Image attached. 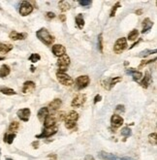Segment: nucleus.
<instances>
[{"label":"nucleus","mask_w":157,"mask_h":160,"mask_svg":"<svg viewBox=\"0 0 157 160\" xmlns=\"http://www.w3.org/2000/svg\"><path fill=\"white\" fill-rule=\"evenodd\" d=\"M56 78H57L58 81H59L61 84L65 86H71L74 84V80H73V79L70 77L69 75H67L66 73L57 72L56 73Z\"/></svg>","instance_id":"39448f33"},{"label":"nucleus","mask_w":157,"mask_h":160,"mask_svg":"<svg viewBox=\"0 0 157 160\" xmlns=\"http://www.w3.org/2000/svg\"><path fill=\"white\" fill-rule=\"evenodd\" d=\"M71 63V59L67 54H64L60 56L57 60V66L59 68V73H65L68 70V67Z\"/></svg>","instance_id":"7ed1b4c3"},{"label":"nucleus","mask_w":157,"mask_h":160,"mask_svg":"<svg viewBox=\"0 0 157 160\" xmlns=\"http://www.w3.org/2000/svg\"><path fill=\"white\" fill-rule=\"evenodd\" d=\"M136 14L138 15V16H141V15L142 14V9H140V10H137L136 11Z\"/></svg>","instance_id":"49530a36"},{"label":"nucleus","mask_w":157,"mask_h":160,"mask_svg":"<svg viewBox=\"0 0 157 160\" xmlns=\"http://www.w3.org/2000/svg\"><path fill=\"white\" fill-rule=\"evenodd\" d=\"M61 105H62V101H61V99L55 98L49 104L48 110L51 111V112H54V111H57L58 109H59V108L61 107Z\"/></svg>","instance_id":"2eb2a0df"},{"label":"nucleus","mask_w":157,"mask_h":160,"mask_svg":"<svg viewBox=\"0 0 157 160\" xmlns=\"http://www.w3.org/2000/svg\"><path fill=\"white\" fill-rule=\"evenodd\" d=\"M126 48H127V39L124 37H121L116 40V42L115 43L113 51H115L116 54H121V52H123Z\"/></svg>","instance_id":"20e7f679"},{"label":"nucleus","mask_w":157,"mask_h":160,"mask_svg":"<svg viewBox=\"0 0 157 160\" xmlns=\"http://www.w3.org/2000/svg\"><path fill=\"white\" fill-rule=\"evenodd\" d=\"M15 138H16V134H15V133L5 134V136H4V142L7 143V144H9V145H11L12 143H13Z\"/></svg>","instance_id":"bb28decb"},{"label":"nucleus","mask_w":157,"mask_h":160,"mask_svg":"<svg viewBox=\"0 0 157 160\" xmlns=\"http://www.w3.org/2000/svg\"><path fill=\"white\" fill-rule=\"evenodd\" d=\"M46 17H47V19H54L55 17V14L52 13V12H47Z\"/></svg>","instance_id":"58836bf2"},{"label":"nucleus","mask_w":157,"mask_h":160,"mask_svg":"<svg viewBox=\"0 0 157 160\" xmlns=\"http://www.w3.org/2000/svg\"><path fill=\"white\" fill-rule=\"evenodd\" d=\"M35 71V68H34V66H31V72H34Z\"/></svg>","instance_id":"09e8293b"},{"label":"nucleus","mask_w":157,"mask_h":160,"mask_svg":"<svg viewBox=\"0 0 157 160\" xmlns=\"http://www.w3.org/2000/svg\"><path fill=\"white\" fill-rule=\"evenodd\" d=\"M6 160H13V159H11V158H7V159H6Z\"/></svg>","instance_id":"3c124183"},{"label":"nucleus","mask_w":157,"mask_h":160,"mask_svg":"<svg viewBox=\"0 0 157 160\" xmlns=\"http://www.w3.org/2000/svg\"><path fill=\"white\" fill-rule=\"evenodd\" d=\"M155 52H156V49H144V51L140 52L138 54V56L145 58L147 56H148V55H150L151 54H155Z\"/></svg>","instance_id":"cd10ccee"},{"label":"nucleus","mask_w":157,"mask_h":160,"mask_svg":"<svg viewBox=\"0 0 157 160\" xmlns=\"http://www.w3.org/2000/svg\"><path fill=\"white\" fill-rule=\"evenodd\" d=\"M32 12H33V6L31 5V3L28 1H23L19 7V14L22 17H26L30 15Z\"/></svg>","instance_id":"0eeeda50"},{"label":"nucleus","mask_w":157,"mask_h":160,"mask_svg":"<svg viewBox=\"0 0 157 160\" xmlns=\"http://www.w3.org/2000/svg\"><path fill=\"white\" fill-rule=\"evenodd\" d=\"M150 83H151V75L149 72H147L144 80L141 81V86L144 87V88H147Z\"/></svg>","instance_id":"412c9836"},{"label":"nucleus","mask_w":157,"mask_h":160,"mask_svg":"<svg viewBox=\"0 0 157 160\" xmlns=\"http://www.w3.org/2000/svg\"><path fill=\"white\" fill-rule=\"evenodd\" d=\"M5 59V57H2V56H0V61L1 60H4Z\"/></svg>","instance_id":"8fccbe9b"},{"label":"nucleus","mask_w":157,"mask_h":160,"mask_svg":"<svg viewBox=\"0 0 157 160\" xmlns=\"http://www.w3.org/2000/svg\"><path fill=\"white\" fill-rule=\"evenodd\" d=\"M115 111H117V112L124 113V112H125L124 105H117V106H116V108H115Z\"/></svg>","instance_id":"ea45409f"},{"label":"nucleus","mask_w":157,"mask_h":160,"mask_svg":"<svg viewBox=\"0 0 157 160\" xmlns=\"http://www.w3.org/2000/svg\"><path fill=\"white\" fill-rule=\"evenodd\" d=\"M148 142H149V144L155 145L157 144V137H156V133L153 132L148 135Z\"/></svg>","instance_id":"7c9ffc66"},{"label":"nucleus","mask_w":157,"mask_h":160,"mask_svg":"<svg viewBox=\"0 0 157 160\" xmlns=\"http://www.w3.org/2000/svg\"><path fill=\"white\" fill-rule=\"evenodd\" d=\"M17 115L20 120L26 122L29 120V118H30V115H31V111L29 110L28 108H24V109H20L17 111Z\"/></svg>","instance_id":"9d476101"},{"label":"nucleus","mask_w":157,"mask_h":160,"mask_svg":"<svg viewBox=\"0 0 157 160\" xmlns=\"http://www.w3.org/2000/svg\"><path fill=\"white\" fill-rule=\"evenodd\" d=\"M126 74H129L133 77V80L135 81H139L142 78V73L137 71L135 68H128L126 70Z\"/></svg>","instance_id":"4468645a"},{"label":"nucleus","mask_w":157,"mask_h":160,"mask_svg":"<svg viewBox=\"0 0 157 160\" xmlns=\"http://www.w3.org/2000/svg\"><path fill=\"white\" fill-rule=\"evenodd\" d=\"M11 69L7 64H3V65L0 67V78H5L10 74Z\"/></svg>","instance_id":"4be33fe9"},{"label":"nucleus","mask_w":157,"mask_h":160,"mask_svg":"<svg viewBox=\"0 0 157 160\" xmlns=\"http://www.w3.org/2000/svg\"><path fill=\"white\" fill-rule=\"evenodd\" d=\"M78 4L81 6H83V7H88L92 4V1L91 0H80V1H78Z\"/></svg>","instance_id":"e433bc0d"},{"label":"nucleus","mask_w":157,"mask_h":160,"mask_svg":"<svg viewBox=\"0 0 157 160\" xmlns=\"http://www.w3.org/2000/svg\"><path fill=\"white\" fill-rule=\"evenodd\" d=\"M32 147H33L34 148H38V147H39V142H38V141L33 142V143H32Z\"/></svg>","instance_id":"37998d69"},{"label":"nucleus","mask_w":157,"mask_h":160,"mask_svg":"<svg viewBox=\"0 0 157 160\" xmlns=\"http://www.w3.org/2000/svg\"><path fill=\"white\" fill-rule=\"evenodd\" d=\"M153 26V22H151L149 19H144V22H142V33L144 34L148 32L151 29V27Z\"/></svg>","instance_id":"6ab92c4d"},{"label":"nucleus","mask_w":157,"mask_h":160,"mask_svg":"<svg viewBox=\"0 0 157 160\" xmlns=\"http://www.w3.org/2000/svg\"><path fill=\"white\" fill-rule=\"evenodd\" d=\"M55 123H56V115H48L45 118V120H44L45 128L53 127L55 126Z\"/></svg>","instance_id":"f8f14e48"},{"label":"nucleus","mask_w":157,"mask_h":160,"mask_svg":"<svg viewBox=\"0 0 157 160\" xmlns=\"http://www.w3.org/2000/svg\"><path fill=\"white\" fill-rule=\"evenodd\" d=\"M98 49L100 52H103V34L100 33L98 36Z\"/></svg>","instance_id":"72a5a7b5"},{"label":"nucleus","mask_w":157,"mask_h":160,"mask_svg":"<svg viewBox=\"0 0 157 160\" xmlns=\"http://www.w3.org/2000/svg\"><path fill=\"white\" fill-rule=\"evenodd\" d=\"M155 60H156V58H153V59H149V60H144V61H142L141 64H140V66H139V68L141 69V68H142V67H144V66H147V64L154 62V61H155Z\"/></svg>","instance_id":"4c0bfd02"},{"label":"nucleus","mask_w":157,"mask_h":160,"mask_svg":"<svg viewBox=\"0 0 157 160\" xmlns=\"http://www.w3.org/2000/svg\"><path fill=\"white\" fill-rule=\"evenodd\" d=\"M140 42H142V39H139V41H137V42H136V43H134V44H133V45H132V46H131V47H130V48H129V49H133V48H134V47H136V46H137V45H138V44L140 43Z\"/></svg>","instance_id":"c03bdc74"},{"label":"nucleus","mask_w":157,"mask_h":160,"mask_svg":"<svg viewBox=\"0 0 157 160\" xmlns=\"http://www.w3.org/2000/svg\"><path fill=\"white\" fill-rule=\"evenodd\" d=\"M110 86H109V89H110L113 86H115V83H117L118 81H122V78L121 77H115L113 79H110Z\"/></svg>","instance_id":"2f4dec72"},{"label":"nucleus","mask_w":157,"mask_h":160,"mask_svg":"<svg viewBox=\"0 0 157 160\" xmlns=\"http://www.w3.org/2000/svg\"><path fill=\"white\" fill-rule=\"evenodd\" d=\"M120 7V2H116L115 3V5L113 6V9H112V11H110V17H115V13H116V10Z\"/></svg>","instance_id":"f704fd0d"},{"label":"nucleus","mask_w":157,"mask_h":160,"mask_svg":"<svg viewBox=\"0 0 157 160\" xmlns=\"http://www.w3.org/2000/svg\"><path fill=\"white\" fill-rule=\"evenodd\" d=\"M35 87H36V84H35L34 81H25V83H23L22 92L24 93V94H27V93H30V92L33 91V90L35 89Z\"/></svg>","instance_id":"dca6fc26"},{"label":"nucleus","mask_w":157,"mask_h":160,"mask_svg":"<svg viewBox=\"0 0 157 160\" xmlns=\"http://www.w3.org/2000/svg\"><path fill=\"white\" fill-rule=\"evenodd\" d=\"M9 36H10V38L13 41H17V40H24L25 38L27 37V34L26 33H19V32L13 30Z\"/></svg>","instance_id":"a211bd4d"},{"label":"nucleus","mask_w":157,"mask_h":160,"mask_svg":"<svg viewBox=\"0 0 157 160\" xmlns=\"http://www.w3.org/2000/svg\"><path fill=\"white\" fill-rule=\"evenodd\" d=\"M58 6H59V10L61 12H66V11L70 10V8H71L69 2L65 1V0H61V1H59V4H58Z\"/></svg>","instance_id":"b1692460"},{"label":"nucleus","mask_w":157,"mask_h":160,"mask_svg":"<svg viewBox=\"0 0 157 160\" xmlns=\"http://www.w3.org/2000/svg\"><path fill=\"white\" fill-rule=\"evenodd\" d=\"M76 23H77V26L78 29H83L84 26V19L83 17L81 14H78L77 17H76Z\"/></svg>","instance_id":"393cba45"},{"label":"nucleus","mask_w":157,"mask_h":160,"mask_svg":"<svg viewBox=\"0 0 157 160\" xmlns=\"http://www.w3.org/2000/svg\"><path fill=\"white\" fill-rule=\"evenodd\" d=\"M131 134H132V132H131V129L129 127H124V128H122L121 129V135L124 136L125 138L131 136Z\"/></svg>","instance_id":"473e14b6"},{"label":"nucleus","mask_w":157,"mask_h":160,"mask_svg":"<svg viewBox=\"0 0 157 160\" xmlns=\"http://www.w3.org/2000/svg\"><path fill=\"white\" fill-rule=\"evenodd\" d=\"M119 160H136V159H133L131 157H127V156H124V157H121Z\"/></svg>","instance_id":"a18cd8bd"},{"label":"nucleus","mask_w":157,"mask_h":160,"mask_svg":"<svg viewBox=\"0 0 157 160\" xmlns=\"http://www.w3.org/2000/svg\"><path fill=\"white\" fill-rule=\"evenodd\" d=\"M0 92H2L3 94L5 95H15L17 93L14 89L9 88V87H5V86L0 87Z\"/></svg>","instance_id":"a878e982"},{"label":"nucleus","mask_w":157,"mask_h":160,"mask_svg":"<svg viewBox=\"0 0 157 160\" xmlns=\"http://www.w3.org/2000/svg\"><path fill=\"white\" fill-rule=\"evenodd\" d=\"M98 155L103 160H119L118 157L115 156V154L106 152V151H100V152L98 153Z\"/></svg>","instance_id":"f3484780"},{"label":"nucleus","mask_w":157,"mask_h":160,"mask_svg":"<svg viewBox=\"0 0 157 160\" xmlns=\"http://www.w3.org/2000/svg\"><path fill=\"white\" fill-rule=\"evenodd\" d=\"M41 59V56L38 54H32L30 56H29V60L33 63H36L37 61H39Z\"/></svg>","instance_id":"c9c22d12"},{"label":"nucleus","mask_w":157,"mask_h":160,"mask_svg":"<svg viewBox=\"0 0 157 160\" xmlns=\"http://www.w3.org/2000/svg\"><path fill=\"white\" fill-rule=\"evenodd\" d=\"M123 118L118 115H113L112 118H110V124L113 128H119L123 124Z\"/></svg>","instance_id":"ddd939ff"},{"label":"nucleus","mask_w":157,"mask_h":160,"mask_svg":"<svg viewBox=\"0 0 157 160\" xmlns=\"http://www.w3.org/2000/svg\"><path fill=\"white\" fill-rule=\"evenodd\" d=\"M0 155H1V152H0Z\"/></svg>","instance_id":"603ef678"},{"label":"nucleus","mask_w":157,"mask_h":160,"mask_svg":"<svg viewBox=\"0 0 157 160\" xmlns=\"http://www.w3.org/2000/svg\"><path fill=\"white\" fill-rule=\"evenodd\" d=\"M85 101H86V95L83 94V93H80V94L76 95L75 97L73 98V100L71 102V106L73 108H80L85 103Z\"/></svg>","instance_id":"423d86ee"},{"label":"nucleus","mask_w":157,"mask_h":160,"mask_svg":"<svg viewBox=\"0 0 157 160\" xmlns=\"http://www.w3.org/2000/svg\"><path fill=\"white\" fill-rule=\"evenodd\" d=\"M19 123L17 121H13L10 123V126H9V131H10V133H14L16 132V131L19 129Z\"/></svg>","instance_id":"c756f323"},{"label":"nucleus","mask_w":157,"mask_h":160,"mask_svg":"<svg viewBox=\"0 0 157 160\" xmlns=\"http://www.w3.org/2000/svg\"><path fill=\"white\" fill-rule=\"evenodd\" d=\"M36 36L41 42L44 43L47 46H51L54 42V38L49 33V31L46 28H41L36 32Z\"/></svg>","instance_id":"f257e3e1"},{"label":"nucleus","mask_w":157,"mask_h":160,"mask_svg":"<svg viewBox=\"0 0 157 160\" xmlns=\"http://www.w3.org/2000/svg\"><path fill=\"white\" fill-rule=\"evenodd\" d=\"M56 132H57V127L56 126H53V127H51V128H45V129L43 130L42 133L36 136V138L37 139H39V138H49V137H51L52 135L56 134Z\"/></svg>","instance_id":"1a4fd4ad"},{"label":"nucleus","mask_w":157,"mask_h":160,"mask_svg":"<svg viewBox=\"0 0 157 160\" xmlns=\"http://www.w3.org/2000/svg\"><path fill=\"white\" fill-rule=\"evenodd\" d=\"M13 49V46L10 45V44H3L0 43V52L2 54H7L10 51Z\"/></svg>","instance_id":"5701e85b"},{"label":"nucleus","mask_w":157,"mask_h":160,"mask_svg":"<svg viewBox=\"0 0 157 160\" xmlns=\"http://www.w3.org/2000/svg\"><path fill=\"white\" fill-rule=\"evenodd\" d=\"M78 119V113L75 111H71L65 116V127L67 129H73L76 126V122Z\"/></svg>","instance_id":"f03ea898"},{"label":"nucleus","mask_w":157,"mask_h":160,"mask_svg":"<svg viewBox=\"0 0 157 160\" xmlns=\"http://www.w3.org/2000/svg\"><path fill=\"white\" fill-rule=\"evenodd\" d=\"M49 115V110L48 108L44 107V108H41V109L39 110V112H38V119L41 121V122H44V120H45V118H47V115Z\"/></svg>","instance_id":"aec40b11"},{"label":"nucleus","mask_w":157,"mask_h":160,"mask_svg":"<svg viewBox=\"0 0 157 160\" xmlns=\"http://www.w3.org/2000/svg\"><path fill=\"white\" fill-rule=\"evenodd\" d=\"M138 36H139L138 30H137V29H133V30L131 31L129 34H128V38H127V39L129 40V41H135V40H137Z\"/></svg>","instance_id":"c85d7f7f"},{"label":"nucleus","mask_w":157,"mask_h":160,"mask_svg":"<svg viewBox=\"0 0 157 160\" xmlns=\"http://www.w3.org/2000/svg\"><path fill=\"white\" fill-rule=\"evenodd\" d=\"M89 81H90V79L88 76H86V75L78 77L77 80H76V84H77L78 89H83L84 87H86L88 86Z\"/></svg>","instance_id":"6e6552de"},{"label":"nucleus","mask_w":157,"mask_h":160,"mask_svg":"<svg viewBox=\"0 0 157 160\" xmlns=\"http://www.w3.org/2000/svg\"><path fill=\"white\" fill-rule=\"evenodd\" d=\"M59 19L62 22H66V16L65 15H59Z\"/></svg>","instance_id":"79ce46f5"},{"label":"nucleus","mask_w":157,"mask_h":160,"mask_svg":"<svg viewBox=\"0 0 157 160\" xmlns=\"http://www.w3.org/2000/svg\"><path fill=\"white\" fill-rule=\"evenodd\" d=\"M51 49H52V52H53V54L55 55V56H57V57L62 56V55L65 54V52H66L65 47L62 46V45H59V44L53 45V46H52Z\"/></svg>","instance_id":"9b49d317"},{"label":"nucleus","mask_w":157,"mask_h":160,"mask_svg":"<svg viewBox=\"0 0 157 160\" xmlns=\"http://www.w3.org/2000/svg\"><path fill=\"white\" fill-rule=\"evenodd\" d=\"M84 160H94V158H93V156H91V155H87Z\"/></svg>","instance_id":"de8ad7c7"},{"label":"nucleus","mask_w":157,"mask_h":160,"mask_svg":"<svg viewBox=\"0 0 157 160\" xmlns=\"http://www.w3.org/2000/svg\"><path fill=\"white\" fill-rule=\"evenodd\" d=\"M0 10H1V7H0Z\"/></svg>","instance_id":"864d4df0"},{"label":"nucleus","mask_w":157,"mask_h":160,"mask_svg":"<svg viewBox=\"0 0 157 160\" xmlns=\"http://www.w3.org/2000/svg\"><path fill=\"white\" fill-rule=\"evenodd\" d=\"M101 99H102V96L100 94H97L95 96V98H94V101H93V103L94 104H97L98 102H100L101 101Z\"/></svg>","instance_id":"a19ab883"}]
</instances>
